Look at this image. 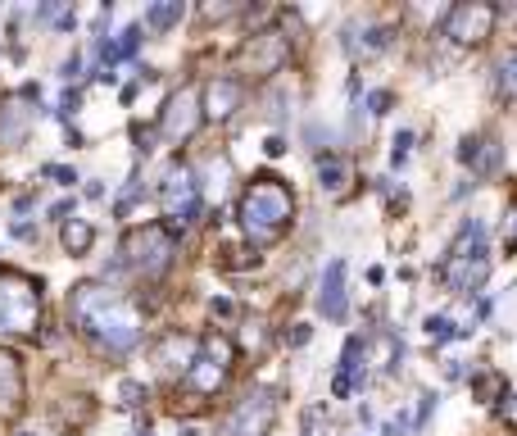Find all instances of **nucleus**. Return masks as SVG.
<instances>
[{
  "label": "nucleus",
  "mask_w": 517,
  "mask_h": 436,
  "mask_svg": "<svg viewBox=\"0 0 517 436\" xmlns=\"http://www.w3.org/2000/svg\"><path fill=\"white\" fill-rule=\"evenodd\" d=\"M73 309V323L87 332L96 346L114 350V355H123V350H137L141 337H146V327H141V314L132 305H127L118 291L100 287V282H82L78 291H73L69 300Z\"/></svg>",
  "instance_id": "nucleus-1"
},
{
  "label": "nucleus",
  "mask_w": 517,
  "mask_h": 436,
  "mask_svg": "<svg viewBox=\"0 0 517 436\" xmlns=\"http://www.w3.org/2000/svg\"><path fill=\"white\" fill-rule=\"evenodd\" d=\"M236 218H241V232L254 241V246H268L277 241L295 218V196L282 178H254L250 187L241 191V205H236Z\"/></svg>",
  "instance_id": "nucleus-2"
},
{
  "label": "nucleus",
  "mask_w": 517,
  "mask_h": 436,
  "mask_svg": "<svg viewBox=\"0 0 517 436\" xmlns=\"http://www.w3.org/2000/svg\"><path fill=\"white\" fill-rule=\"evenodd\" d=\"M173 232L159 228V223H150V228H132L123 237V268H132V273H141V278H159L168 264H173Z\"/></svg>",
  "instance_id": "nucleus-3"
},
{
  "label": "nucleus",
  "mask_w": 517,
  "mask_h": 436,
  "mask_svg": "<svg viewBox=\"0 0 517 436\" xmlns=\"http://www.w3.org/2000/svg\"><path fill=\"white\" fill-rule=\"evenodd\" d=\"M41 314V291L19 273H0V337L32 332Z\"/></svg>",
  "instance_id": "nucleus-4"
},
{
  "label": "nucleus",
  "mask_w": 517,
  "mask_h": 436,
  "mask_svg": "<svg viewBox=\"0 0 517 436\" xmlns=\"http://www.w3.org/2000/svg\"><path fill=\"white\" fill-rule=\"evenodd\" d=\"M159 200H164V209H168L173 223H191V218L200 214V182H196V173L186 169V164H173V169L164 173V182H159Z\"/></svg>",
  "instance_id": "nucleus-5"
},
{
  "label": "nucleus",
  "mask_w": 517,
  "mask_h": 436,
  "mask_svg": "<svg viewBox=\"0 0 517 436\" xmlns=\"http://www.w3.org/2000/svg\"><path fill=\"white\" fill-rule=\"evenodd\" d=\"M445 32L454 46H481V41L495 32V10L490 5H481V0H468V5H454V10L445 14Z\"/></svg>",
  "instance_id": "nucleus-6"
},
{
  "label": "nucleus",
  "mask_w": 517,
  "mask_h": 436,
  "mask_svg": "<svg viewBox=\"0 0 517 436\" xmlns=\"http://www.w3.org/2000/svg\"><path fill=\"white\" fill-rule=\"evenodd\" d=\"M200 128V91L196 87H182L164 100V114H159V132H164L173 146H182L191 132Z\"/></svg>",
  "instance_id": "nucleus-7"
},
{
  "label": "nucleus",
  "mask_w": 517,
  "mask_h": 436,
  "mask_svg": "<svg viewBox=\"0 0 517 436\" xmlns=\"http://www.w3.org/2000/svg\"><path fill=\"white\" fill-rule=\"evenodd\" d=\"M286 60H291V46H286V37L277 28L254 32V37L245 41V50H241V69L254 73V78H268V73H277Z\"/></svg>",
  "instance_id": "nucleus-8"
},
{
  "label": "nucleus",
  "mask_w": 517,
  "mask_h": 436,
  "mask_svg": "<svg viewBox=\"0 0 517 436\" xmlns=\"http://www.w3.org/2000/svg\"><path fill=\"white\" fill-rule=\"evenodd\" d=\"M273 414H277V400L268 396V391H254V396H245L241 405H236V414L227 418V436H264Z\"/></svg>",
  "instance_id": "nucleus-9"
},
{
  "label": "nucleus",
  "mask_w": 517,
  "mask_h": 436,
  "mask_svg": "<svg viewBox=\"0 0 517 436\" xmlns=\"http://www.w3.org/2000/svg\"><path fill=\"white\" fill-rule=\"evenodd\" d=\"M486 278H490V250L445 259V282H449V291H477Z\"/></svg>",
  "instance_id": "nucleus-10"
},
{
  "label": "nucleus",
  "mask_w": 517,
  "mask_h": 436,
  "mask_svg": "<svg viewBox=\"0 0 517 436\" xmlns=\"http://www.w3.org/2000/svg\"><path fill=\"white\" fill-rule=\"evenodd\" d=\"M200 355V341L196 337H182V332H168L164 341H159V350H155V364H159V373H168V377H186V368H191V359Z\"/></svg>",
  "instance_id": "nucleus-11"
},
{
  "label": "nucleus",
  "mask_w": 517,
  "mask_h": 436,
  "mask_svg": "<svg viewBox=\"0 0 517 436\" xmlns=\"http://www.w3.org/2000/svg\"><path fill=\"white\" fill-rule=\"evenodd\" d=\"M350 296H345V259H332L322 273V291H318V314L322 318H345Z\"/></svg>",
  "instance_id": "nucleus-12"
},
{
  "label": "nucleus",
  "mask_w": 517,
  "mask_h": 436,
  "mask_svg": "<svg viewBox=\"0 0 517 436\" xmlns=\"http://www.w3.org/2000/svg\"><path fill=\"white\" fill-rule=\"evenodd\" d=\"M391 46V28H377V23H345L341 28V50L345 55H372V50Z\"/></svg>",
  "instance_id": "nucleus-13"
},
{
  "label": "nucleus",
  "mask_w": 517,
  "mask_h": 436,
  "mask_svg": "<svg viewBox=\"0 0 517 436\" xmlns=\"http://www.w3.org/2000/svg\"><path fill=\"white\" fill-rule=\"evenodd\" d=\"M363 350H368V341H363V337H350V341H345L341 368H336V382H332L336 400H345V396H350V391L363 382Z\"/></svg>",
  "instance_id": "nucleus-14"
},
{
  "label": "nucleus",
  "mask_w": 517,
  "mask_h": 436,
  "mask_svg": "<svg viewBox=\"0 0 517 436\" xmlns=\"http://www.w3.org/2000/svg\"><path fill=\"white\" fill-rule=\"evenodd\" d=\"M236 105H241V82L236 78H214L205 87V114L209 119H232Z\"/></svg>",
  "instance_id": "nucleus-15"
},
{
  "label": "nucleus",
  "mask_w": 517,
  "mask_h": 436,
  "mask_svg": "<svg viewBox=\"0 0 517 436\" xmlns=\"http://www.w3.org/2000/svg\"><path fill=\"white\" fill-rule=\"evenodd\" d=\"M32 128V109H23L19 100H0V146H23Z\"/></svg>",
  "instance_id": "nucleus-16"
},
{
  "label": "nucleus",
  "mask_w": 517,
  "mask_h": 436,
  "mask_svg": "<svg viewBox=\"0 0 517 436\" xmlns=\"http://www.w3.org/2000/svg\"><path fill=\"white\" fill-rule=\"evenodd\" d=\"M459 159H463V164H477V173H499V164H504V146H499L495 137H490V141L468 137L459 146Z\"/></svg>",
  "instance_id": "nucleus-17"
},
{
  "label": "nucleus",
  "mask_w": 517,
  "mask_h": 436,
  "mask_svg": "<svg viewBox=\"0 0 517 436\" xmlns=\"http://www.w3.org/2000/svg\"><path fill=\"white\" fill-rule=\"evenodd\" d=\"M223 377H227L223 364H214L209 355H196V359H191V368H186L182 382H186L191 391H200V396H214V391L223 387Z\"/></svg>",
  "instance_id": "nucleus-18"
},
{
  "label": "nucleus",
  "mask_w": 517,
  "mask_h": 436,
  "mask_svg": "<svg viewBox=\"0 0 517 436\" xmlns=\"http://www.w3.org/2000/svg\"><path fill=\"white\" fill-rule=\"evenodd\" d=\"M313 169H318L322 191H345V187H350V159L336 155V150H318Z\"/></svg>",
  "instance_id": "nucleus-19"
},
{
  "label": "nucleus",
  "mask_w": 517,
  "mask_h": 436,
  "mask_svg": "<svg viewBox=\"0 0 517 436\" xmlns=\"http://www.w3.org/2000/svg\"><path fill=\"white\" fill-rule=\"evenodd\" d=\"M23 396V373H19V359L0 350V414H10Z\"/></svg>",
  "instance_id": "nucleus-20"
},
{
  "label": "nucleus",
  "mask_w": 517,
  "mask_h": 436,
  "mask_svg": "<svg viewBox=\"0 0 517 436\" xmlns=\"http://www.w3.org/2000/svg\"><path fill=\"white\" fill-rule=\"evenodd\" d=\"M59 241H64V250H69V255H87L91 241H96V228H91L87 218H64V232H59Z\"/></svg>",
  "instance_id": "nucleus-21"
},
{
  "label": "nucleus",
  "mask_w": 517,
  "mask_h": 436,
  "mask_svg": "<svg viewBox=\"0 0 517 436\" xmlns=\"http://www.w3.org/2000/svg\"><path fill=\"white\" fill-rule=\"evenodd\" d=\"M182 14H186L182 0H164V5H150V10H146V23L155 32H168V28H177V23H182Z\"/></svg>",
  "instance_id": "nucleus-22"
},
{
  "label": "nucleus",
  "mask_w": 517,
  "mask_h": 436,
  "mask_svg": "<svg viewBox=\"0 0 517 436\" xmlns=\"http://www.w3.org/2000/svg\"><path fill=\"white\" fill-rule=\"evenodd\" d=\"M200 355H209L214 364L232 368V341H227V337H205V341H200Z\"/></svg>",
  "instance_id": "nucleus-23"
},
{
  "label": "nucleus",
  "mask_w": 517,
  "mask_h": 436,
  "mask_svg": "<svg viewBox=\"0 0 517 436\" xmlns=\"http://www.w3.org/2000/svg\"><path fill=\"white\" fill-rule=\"evenodd\" d=\"M495 87H499V91H517V55L499 60V69H495Z\"/></svg>",
  "instance_id": "nucleus-24"
},
{
  "label": "nucleus",
  "mask_w": 517,
  "mask_h": 436,
  "mask_svg": "<svg viewBox=\"0 0 517 436\" xmlns=\"http://www.w3.org/2000/svg\"><path fill=\"white\" fill-rule=\"evenodd\" d=\"M41 178L59 182V187H73V182H78V173H73V169H64V164H46V169H41Z\"/></svg>",
  "instance_id": "nucleus-25"
},
{
  "label": "nucleus",
  "mask_w": 517,
  "mask_h": 436,
  "mask_svg": "<svg viewBox=\"0 0 517 436\" xmlns=\"http://www.w3.org/2000/svg\"><path fill=\"white\" fill-rule=\"evenodd\" d=\"M118 396H123L127 409H137L141 400H146V387H141V382H123V387H118Z\"/></svg>",
  "instance_id": "nucleus-26"
},
{
  "label": "nucleus",
  "mask_w": 517,
  "mask_h": 436,
  "mask_svg": "<svg viewBox=\"0 0 517 436\" xmlns=\"http://www.w3.org/2000/svg\"><path fill=\"white\" fill-rule=\"evenodd\" d=\"M431 409H436V396H431V391H422V405H418V414L409 418V427H422V423H427Z\"/></svg>",
  "instance_id": "nucleus-27"
},
{
  "label": "nucleus",
  "mask_w": 517,
  "mask_h": 436,
  "mask_svg": "<svg viewBox=\"0 0 517 436\" xmlns=\"http://www.w3.org/2000/svg\"><path fill=\"white\" fill-rule=\"evenodd\" d=\"M409 146H413V132L400 128V132H395V164H404V159H409Z\"/></svg>",
  "instance_id": "nucleus-28"
},
{
  "label": "nucleus",
  "mask_w": 517,
  "mask_h": 436,
  "mask_svg": "<svg viewBox=\"0 0 517 436\" xmlns=\"http://www.w3.org/2000/svg\"><path fill=\"white\" fill-rule=\"evenodd\" d=\"M368 109H372V114H391V91H372Z\"/></svg>",
  "instance_id": "nucleus-29"
},
{
  "label": "nucleus",
  "mask_w": 517,
  "mask_h": 436,
  "mask_svg": "<svg viewBox=\"0 0 517 436\" xmlns=\"http://www.w3.org/2000/svg\"><path fill=\"white\" fill-rule=\"evenodd\" d=\"M309 337H313V327H309V323H295V327H291V337H286V341H291V346H304Z\"/></svg>",
  "instance_id": "nucleus-30"
},
{
  "label": "nucleus",
  "mask_w": 517,
  "mask_h": 436,
  "mask_svg": "<svg viewBox=\"0 0 517 436\" xmlns=\"http://www.w3.org/2000/svg\"><path fill=\"white\" fill-rule=\"evenodd\" d=\"M463 373H468V368H463V359H449V364H445V377H449V382H459Z\"/></svg>",
  "instance_id": "nucleus-31"
},
{
  "label": "nucleus",
  "mask_w": 517,
  "mask_h": 436,
  "mask_svg": "<svg viewBox=\"0 0 517 436\" xmlns=\"http://www.w3.org/2000/svg\"><path fill=\"white\" fill-rule=\"evenodd\" d=\"M264 150L277 159V155H286V141H282V137H268V141H264Z\"/></svg>",
  "instance_id": "nucleus-32"
},
{
  "label": "nucleus",
  "mask_w": 517,
  "mask_h": 436,
  "mask_svg": "<svg viewBox=\"0 0 517 436\" xmlns=\"http://www.w3.org/2000/svg\"><path fill=\"white\" fill-rule=\"evenodd\" d=\"M78 69H82V60L78 55H69V60H64V78H78Z\"/></svg>",
  "instance_id": "nucleus-33"
},
{
  "label": "nucleus",
  "mask_w": 517,
  "mask_h": 436,
  "mask_svg": "<svg viewBox=\"0 0 517 436\" xmlns=\"http://www.w3.org/2000/svg\"><path fill=\"white\" fill-rule=\"evenodd\" d=\"M73 214V200H59L55 209H50V218H69Z\"/></svg>",
  "instance_id": "nucleus-34"
},
{
  "label": "nucleus",
  "mask_w": 517,
  "mask_h": 436,
  "mask_svg": "<svg viewBox=\"0 0 517 436\" xmlns=\"http://www.w3.org/2000/svg\"><path fill=\"white\" fill-rule=\"evenodd\" d=\"M105 196V182H87V200H100Z\"/></svg>",
  "instance_id": "nucleus-35"
},
{
  "label": "nucleus",
  "mask_w": 517,
  "mask_h": 436,
  "mask_svg": "<svg viewBox=\"0 0 517 436\" xmlns=\"http://www.w3.org/2000/svg\"><path fill=\"white\" fill-rule=\"evenodd\" d=\"M19 436H32V432H19Z\"/></svg>",
  "instance_id": "nucleus-36"
},
{
  "label": "nucleus",
  "mask_w": 517,
  "mask_h": 436,
  "mask_svg": "<svg viewBox=\"0 0 517 436\" xmlns=\"http://www.w3.org/2000/svg\"><path fill=\"white\" fill-rule=\"evenodd\" d=\"M141 436H150V432H141Z\"/></svg>",
  "instance_id": "nucleus-37"
}]
</instances>
